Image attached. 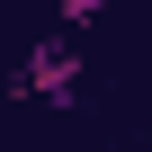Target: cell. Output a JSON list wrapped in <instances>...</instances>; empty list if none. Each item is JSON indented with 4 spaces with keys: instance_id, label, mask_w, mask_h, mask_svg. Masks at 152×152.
Returning <instances> with one entry per match:
<instances>
[{
    "instance_id": "1",
    "label": "cell",
    "mask_w": 152,
    "mask_h": 152,
    "mask_svg": "<svg viewBox=\"0 0 152 152\" xmlns=\"http://www.w3.org/2000/svg\"><path fill=\"white\" fill-rule=\"evenodd\" d=\"M18 99H45V107H72L81 99V54H72V36H45L18 63Z\"/></svg>"
},
{
    "instance_id": "2",
    "label": "cell",
    "mask_w": 152,
    "mask_h": 152,
    "mask_svg": "<svg viewBox=\"0 0 152 152\" xmlns=\"http://www.w3.org/2000/svg\"><path fill=\"white\" fill-rule=\"evenodd\" d=\"M99 9H107V0H63V18H72V27H90Z\"/></svg>"
}]
</instances>
